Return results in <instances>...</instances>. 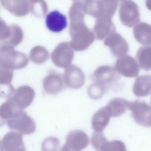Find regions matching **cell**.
Segmentation results:
<instances>
[{
	"label": "cell",
	"mask_w": 151,
	"mask_h": 151,
	"mask_svg": "<svg viewBox=\"0 0 151 151\" xmlns=\"http://www.w3.org/2000/svg\"><path fill=\"white\" fill-rule=\"evenodd\" d=\"M6 122V121L0 117V127L4 126Z\"/></svg>",
	"instance_id": "31"
},
{
	"label": "cell",
	"mask_w": 151,
	"mask_h": 151,
	"mask_svg": "<svg viewBox=\"0 0 151 151\" xmlns=\"http://www.w3.org/2000/svg\"><path fill=\"white\" fill-rule=\"evenodd\" d=\"M60 142L57 138L50 137L45 139L41 144L42 151H58Z\"/></svg>",
	"instance_id": "25"
},
{
	"label": "cell",
	"mask_w": 151,
	"mask_h": 151,
	"mask_svg": "<svg viewBox=\"0 0 151 151\" xmlns=\"http://www.w3.org/2000/svg\"><path fill=\"white\" fill-rule=\"evenodd\" d=\"M116 27L112 19L100 18L96 19L93 32L95 38L101 40L104 39L111 33L115 32Z\"/></svg>",
	"instance_id": "14"
},
{
	"label": "cell",
	"mask_w": 151,
	"mask_h": 151,
	"mask_svg": "<svg viewBox=\"0 0 151 151\" xmlns=\"http://www.w3.org/2000/svg\"><path fill=\"white\" fill-rule=\"evenodd\" d=\"M13 76V70L0 67V84L11 83Z\"/></svg>",
	"instance_id": "28"
},
{
	"label": "cell",
	"mask_w": 151,
	"mask_h": 151,
	"mask_svg": "<svg viewBox=\"0 0 151 151\" xmlns=\"http://www.w3.org/2000/svg\"><path fill=\"white\" fill-rule=\"evenodd\" d=\"M0 151H3L1 142L0 141Z\"/></svg>",
	"instance_id": "32"
},
{
	"label": "cell",
	"mask_w": 151,
	"mask_h": 151,
	"mask_svg": "<svg viewBox=\"0 0 151 151\" xmlns=\"http://www.w3.org/2000/svg\"><path fill=\"white\" fill-rule=\"evenodd\" d=\"M104 42L105 45L109 47L111 53L115 57L119 58L126 55L129 51L127 42L120 34L116 32L106 37Z\"/></svg>",
	"instance_id": "9"
},
{
	"label": "cell",
	"mask_w": 151,
	"mask_h": 151,
	"mask_svg": "<svg viewBox=\"0 0 151 151\" xmlns=\"http://www.w3.org/2000/svg\"><path fill=\"white\" fill-rule=\"evenodd\" d=\"M96 151H127L124 144L119 140L109 142L103 139L95 149Z\"/></svg>",
	"instance_id": "22"
},
{
	"label": "cell",
	"mask_w": 151,
	"mask_h": 151,
	"mask_svg": "<svg viewBox=\"0 0 151 151\" xmlns=\"http://www.w3.org/2000/svg\"><path fill=\"white\" fill-rule=\"evenodd\" d=\"M6 122L9 129L23 134H32L36 130L34 120L22 110L16 111Z\"/></svg>",
	"instance_id": "3"
},
{
	"label": "cell",
	"mask_w": 151,
	"mask_h": 151,
	"mask_svg": "<svg viewBox=\"0 0 151 151\" xmlns=\"http://www.w3.org/2000/svg\"><path fill=\"white\" fill-rule=\"evenodd\" d=\"M0 3L4 8L17 16H24L29 12V4L28 1L1 0Z\"/></svg>",
	"instance_id": "16"
},
{
	"label": "cell",
	"mask_w": 151,
	"mask_h": 151,
	"mask_svg": "<svg viewBox=\"0 0 151 151\" xmlns=\"http://www.w3.org/2000/svg\"><path fill=\"white\" fill-rule=\"evenodd\" d=\"M28 63L24 53L15 50L13 46L2 43L0 46V67L13 70L22 69Z\"/></svg>",
	"instance_id": "1"
},
{
	"label": "cell",
	"mask_w": 151,
	"mask_h": 151,
	"mask_svg": "<svg viewBox=\"0 0 151 151\" xmlns=\"http://www.w3.org/2000/svg\"><path fill=\"white\" fill-rule=\"evenodd\" d=\"M63 77L66 86L73 89L81 88L85 81L83 71L75 65H71L65 69Z\"/></svg>",
	"instance_id": "11"
},
{
	"label": "cell",
	"mask_w": 151,
	"mask_h": 151,
	"mask_svg": "<svg viewBox=\"0 0 151 151\" xmlns=\"http://www.w3.org/2000/svg\"><path fill=\"white\" fill-rule=\"evenodd\" d=\"M151 76L148 74L138 77L133 86L134 94L138 97L150 95L151 93Z\"/></svg>",
	"instance_id": "18"
},
{
	"label": "cell",
	"mask_w": 151,
	"mask_h": 151,
	"mask_svg": "<svg viewBox=\"0 0 151 151\" xmlns=\"http://www.w3.org/2000/svg\"><path fill=\"white\" fill-rule=\"evenodd\" d=\"M119 14L122 23L129 27L135 26L140 20L139 6L135 2L132 0L121 1Z\"/></svg>",
	"instance_id": "5"
},
{
	"label": "cell",
	"mask_w": 151,
	"mask_h": 151,
	"mask_svg": "<svg viewBox=\"0 0 151 151\" xmlns=\"http://www.w3.org/2000/svg\"><path fill=\"white\" fill-rule=\"evenodd\" d=\"M11 30L10 25H8L0 17V41L6 42L10 37Z\"/></svg>",
	"instance_id": "27"
},
{
	"label": "cell",
	"mask_w": 151,
	"mask_h": 151,
	"mask_svg": "<svg viewBox=\"0 0 151 151\" xmlns=\"http://www.w3.org/2000/svg\"><path fill=\"white\" fill-rule=\"evenodd\" d=\"M46 26L50 31L59 32L67 27L66 17L58 10H53L47 14L45 20Z\"/></svg>",
	"instance_id": "13"
},
{
	"label": "cell",
	"mask_w": 151,
	"mask_h": 151,
	"mask_svg": "<svg viewBox=\"0 0 151 151\" xmlns=\"http://www.w3.org/2000/svg\"><path fill=\"white\" fill-rule=\"evenodd\" d=\"M11 34L10 37L5 42L14 47L19 45L22 40L23 32L21 27L18 25L13 24L10 25Z\"/></svg>",
	"instance_id": "23"
},
{
	"label": "cell",
	"mask_w": 151,
	"mask_h": 151,
	"mask_svg": "<svg viewBox=\"0 0 151 151\" xmlns=\"http://www.w3.org/2000/svg\"><path fill=\"white\" fill-rule=\"evenodd\" d=\"M129 101L122 98H114L107 105L111 116L116 117L124 114L128 109Z\"/></svg>",
	"instance_id": "20"
},
{
	"label": "cell",
	"mask_w": 151,
	"mask_h": 151,
	"mask_svg": "<svg viewBox=\"0 0 151 151\" xmlns=\"http://www.w3.org/2000/svg\"><path fill=\"white\" fill-rule=\"evenodd\" d=\"M128 109L131 111L132 116L137 123L143 126H151L150 105L144 101L136 100L130 101Z\"/></svg>",
	"instance_id": "6"
},
{
	"label": "cell",
	"mask_w": 151,
	"mask_h": 151,
	"mask_svg": "<svg viewBox=\"0 0 151 151\" xmlns=\"http://www.w3.org/2000/svg\"><path fill=\"white\" fill-rule=\"evenodd\" d=\"M89 143L88 136L83 131L75 130L70 132L66 137V143L79 151L86 148Z\"/></svg>",
	"instance_id": "15"
},
{
	"label": "cell",
	"mask_w": 151,
	"mask_h": 151,
	"mask_svg": "<svg viewBox=\"0 0 151 151\" xmlns=\"http://www.w3.org/2000/svg\"><path fill=\"white\" fill-rule=\"evenodd\" d=\"M1 144L4 151H24L26 150L22 134L15 131L7 133L2 138Z\"/></svg>",
	"instance_id": "12"
},
{
	"label": "cell",
	"mask_w": 151,
	"mask_h": 151,
	"mask_svg": "<svg viewBox=\"0 0 151 151\" xmlns=\"http://www.w3.org/2000/svg\"><path fill=\"white\" fill-rule=\"evenodd\" d=\"M6 101L0 106V117L6 121L11 118L16 111Z\"/></svg>",
	"instance_id": "26"
},
{
	"label": "cell",
	"mask_w": 151,
	"mask_h": 151,
	"mask_svg": "<svg viewBox=\"0 0 151 151\" xmlns=\"http://www.w3.org/2000/svg\"><path fill=\"white\" fill-rule=\"evenodd\" d=\"M117 0H89L84 4L85 12L95 17L112 19L117 8Z\"/></svg>",
	"instance_id": "2"
},
{
	"label": "cell",
	"mask_w": 151,
	"mask_h": 151,
	"mask_svg": "<svg viewBox=\"0 0 151 151\" xmlns=\"http://www.w3.org/2000/svg\"><path fill=\"white\" fill-rule=\"evenodd\" d=\"M119 75L114 68L108 65H103L97 68L93 72L92 78L96 82L108 91L117 82Z\"/></svg>",
	"instance_id": "7"
},
{
	"label": "cell",
	"mask_w": 151,
	"mask_h": 151,
	"mask_svg": "<svg viewBox=\"0 0 151 151\" xmlns=\"http://www.w3.org/2000/svg\"><path fill=\"white\" fill-rule=\"evenodd\" d=\"M111 116L107 105L99 109L94 114L92 119V126L95 131L102 132L109 124Z\"/></svg>",
	"instance_id": "17"
},
{
	"label": "cell",
	"mask_w": 151,
	"mask_h": 151,
	"mask_svg": "<svg viewBox=\"0 0 151 151\" xmlns=\"http://www.w3.org/2000/svg\"><path fill=\"white\" fill-rule=\"evenodd\" d=\"M151 33L150 25L145 22L139 23L133 29L135 38L137 41L143 45H150Z\"/></svg>",
	"instance_id": "19"
},
{
	"label": "cell",
	"mask_w": 151,
	"mask_h": 151,
	"mask_svg": "<svg viewBox=\"0 0 151 151\" xmlns=\"http://www.w3.org/2000/svg\"><path fill=\"white\" fill-rule=\"evenodd\" d=\"M114 68L116 71L122 75L129 78L137 76L140 70L135 59L127 55L117 59Z\"/></svg>",
	"instance_id": "8"
},
{
	"label": "cell",
	"mask_w": 151,
	"mask_h": 151,
	"mask_svg": "<svg viewBox=\"0 0 151 151\" xmlns=\"http://www.w3.org/2000/svg\"><path fill=\"white\" fill-rule=\"evenodd\" d=\"M35 93L33 88L27 85L18 87L6 101L16 111L22 110L29 106L32 102Z\"/></svg>",
	"instance_id": "4"
},
{
	"label": "cell",
	"mask_w": 151,
	"mask_h": 151,
	"mask_svg": "<svg viewBox=\"0 0 151 151\" xmlns=\"http://www.w3.org/2000/svg\"><path fill=\"white\" fill-rule=\"evenodd\" d=\"M15 90L11 83L0 84V97L8 98L12 95Z\"/></svg>",
	"instance_id": "29"
},
{
	"label": "cell",
	"mask_w": 151,
	"mask_h": 151,
	"mask_svg": "<svg viewBox=\"0 0 151 151\" xmlns=\"http://www.w3.org/2000/svg\"><path fill=\"white\" fill-rule=\"evenodd\" d=\"M59 151H79L76 150L65 143Z\"/></svg>",
	"instance_id": "30"
},
{
	"label": "cell",
	"mask_w": 151,
	"mask_h": 151,
	"mask_svg": "<svg viewBox=\"0 0 151 151\" xmlns=\"http://www.w3.org/2000/svg\"><path fill=\"white\" fill-rule=\"evenodd\" d=\"M107 91L105 88L94 82L88 86L87 89L89 96L94 100L100 99Z\"/></svg>",
	"instance_id": "24"
},
{
	"label": "cell",
	"mask_w": 151,
	"mask_h": 151,
	"mask_svg": "<svg viewBox=\"0 0 151 151\" xmlns=\"http://www.w3.org/2000/svg\"><path fill=\"white\" fill-rule=\"evenodd\" d=\"M151 46H144L140 47L136 55V61L140 68L145 71L151 68Z\"/></svg>",
	"instance_id": "21"
},
{
	"label": "cell",
	"mask_w": 151,
	"mask_h": 151,
	"mask_svg": "<svg viewBox=\"0 0 151 151\" xmlns=\"http://www.w3.org/2000/svg\"><path fill=\"white\" fill-rule=\"evenodd\" d=\"M45 91L49 94L56 95L63 90L66 86L62 74L51 70L42 82Z\"/></svg>",
	"instance_id": "10"
}]
</instances>
